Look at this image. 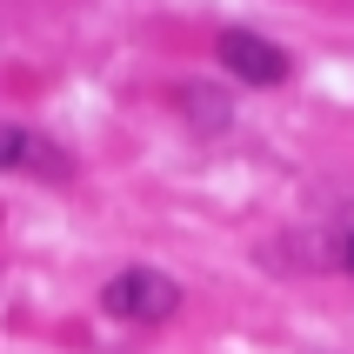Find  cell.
Here are the masks:
<instances>
[{"instance_id": "cell-1", "label": "cell", "mask_w": 354, "mask_h": 354, "mask_svg": "<svg viewBox=\"0 0 354 354\" xmlns=\"http://www.w3.org/2000/svg\"><path fill=\"white\" fill-rule=\"evenodd\" d=\"M100 308L120 321H167L180 308V288L174 274H160V268H120L107 288H100Z\"/></svg>"}, {"instance_id": "cell-2", "label": "cell", "mask_w": 354, "mask_h": 354, "mask_svg": "<svg viewBox=\"0 0 354 354\" xmlns=\"http://www.w3.org/2000/svg\"><path fill=\"white\" fill-rule=\"evenodd\" d=\"M214 60L234 80H248V87H281V80L295 74V60L281 54L274 40L248 34V27H221V34H214Z\"/></svg>"}, {"instance_id": "cell-3", "label": "cell", "mask_w": 354, "mask_h": 354, "mask_svg": "<svg viewBox=\"0 0 354 354\" xmlns=\"http://www.w3.org/2000/svg\"><path fill=\"white\" fill-rule=\"evenodd\" d=\"M0 167L34 180H74V154L60 140H47L40 127H0Z\"/></svg>"}, {"instance_id": "cell-4", "label": "cell", "mask_w": 354, "mask_h": 354, "mask_svg": "<svg viewBox=\"0 0 354 354\" xmlns=\"http://www.w3.org/2000/svg\"><path fill=\"white\" fill-rule=\"evenodd\" d=\"M180 107H187L194 120H207V134H221V127H227V100L207 94V87H187V94H180Z\"/></svg>"}, {"instance_id": "cell-5", "label": "cell", "mask_w": 354, "mask_h": 354, "mask_svg": "<svg viewBox=\"0 0 354 354\" xmlns=\"http://www.w3.org/2000/svg\"><path fill=\"white\" fill-rule=\"evenodd\" d=\"M341 261H348V274H354V234H348V241H341Z\"/></svg>"}]
</instances>
